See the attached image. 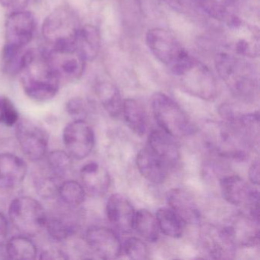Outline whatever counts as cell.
<instances>
[{
    "instance_id": "6da1fadb",
    "label": "cell",
    "mask_w": 260,
    "mask_h": 260,
    "mask_svg": "<svg viewBox=\"0 0 260 260\" xmlns=\"http://www.w3.org/2000/svg\"><path fill=\"white\" fill-rule=\"evenodd\" d=\"M207 147L217 156L244 160L258 139V118L242 116L237 121H208L203 130Z\"/></svg>"
},
{
    "instance_id": "7a4b0ae2",
    "label": "cell",
    "mask_w": 260,
    "mask_h": 260,
    "mask_svg": "<svg viewBox=\"0 0 260 260\" xmlns=\"http://www.w3.org/2000/svg\"><path fill=\"white\" fill-rule=\"evenodd\" d=\"M215 68L231 93L241 101L252 103L258 96L256 71L244 57L230 52L215 56Z\"/></svg>"
},
{
    "instance_id": "3957f363",
    "label": "cell",
    "mask_w": 260,
    "mask_h": 260,
    "mask_svg": "<svg viewBox=\"0 0 260 260\" xmlns=\"http://www.w3.org/2000/svg\"><path fill=\"white\" fill-rule=\"evenodd\" d=\"M24 92L36 102H47L57 95L60 80L50 64L45 51L31 50L19 74Z\"/></svg>"
},
{
    "instance_id": "277c9868",
    "label": "cell",
    "mask_w": 260,
    "mask_h": 260,
    "mask_svg": "<svg viewBox=\"0 0 260 260\" xmlns=\"http://www.w3.org/2000/svg\"><path fill=\"white\" fill-rule=\"evenodd\" d=\"M80 27L77 15L71 8L59 7L44 21L42 35L49 49H73L76 48V39Z\"/></svg>"
},
{
    "instance_id": "5b68a950",
    "label": "cell",
    "mask_w": 260,
    "mask_h": 260,
    "mask_svg": "<svg viewBox=\"0 0 260 260\" xmlns=\"http://www.w3.org/2000/svg\"><path fill=\"white\" fill-rule=\"evenodd\" d=\"M173 74L179 78L184 90L193 96L211 101L217 97L218 85L211 70L191 56Z\"/></svg>"
},
{
    "instance_id": "8992f818",
    "label": "cell",
    "mask_w": 260,
    "mask_h": 260,
    "mask_svg": "<svg viewBox=\"0 0 260 260\" xmlns=\"http://www.w3.org/2000/svg\"><path fill=\"white\" fill-rule=\"evenodd\" d=\"M152 109L159 127L173 138H185L196 131L185 111L166 94L158 92L153 95Z\"/></svg>"
},
{
    "instance_id": "52a82bcc",
    "label": "cell",
    "mask_w": 260,
    "mask_h": 260,
    "mask_svg": "<svg viewBox=\"0 0 260 260\" xmlns=\"http://www.w3.org/2000/svg\"><path fill=\"white\" fill-rule=\"evenodd\" d=\"M223 23L221 39L228 52L249 58L258 57L259 31L257 27L242 21L237 16Z\"/></svg>"
},
{
    "instance_id": "ba28073f",
    "label": "cell",
    "mask_w": 260,
    "mask_h": 260,
    "mask_svg": "<svg viewBox=\"0 0 260 260\" xmlns=\"http://www.w3.org/2000/svg\"><path fill=\"white\" fill-rule=\"evenodd\" d=\"M9 217L15 228L24 235L36 236L45 228L48 217L40 202L28 196L12 201Z\"/></svg>"
},
{
    "instance_id": "9c48e42d",
    "label": "cell",
    "mask_w": 260,
    "mask_h": 260,
    "mask_svg": "<svg viewBox=\"0 0 260 260\" xmlns=\"http://www.w3.org/2000/svg\"><path fill=\"white\" fill-rule=\"evenodd\" d=\"M146 42L153 55L170 68L172 73L190 56L176 38L164 28H154L149 30L146 36Z\"/></svg>"
},
{
    "instance_id": "30bf717a",
    "label": "cell",
    "mask_w": 260,
    "mask_h": 260,
    "mask_svg": "<svg viewBox=\"0 0 260 260\" xmlns=\"http://www.w3.org/2000/svg\"><path fill=\"white\" fill-rule=\"evenodd\" d=\"M16 135L21 150L28 159L33 161L43 159L49 141L43 127L31 120H19L16 124Z\"/></svg>"
},
{
    "instance_id": "8fae6325",
    "label": "cell",
    "mask_w": 260,
    "mask_h": 260,
    "mask_svg": "<svg viewBox=\"0 0 260 260\" xmlns=\"http://www.w3.org/2000/svg\"><path fill=\"white\" fill-rule=\"evenodd\" d=\"M63 141L73 159L87 157L95 144L93 130L84 120H74L63 129Z\"/></svg>"
},
{
    "instance_id": "7c38bea8",
    "label": "cell",
    "mask_w": 260,
    "mask_h": 260,
    "mask_svg": "<svg viewBox=\"0 0 260 260\" xmlns=\"http://www.w3.org/2000/svg\"><path fill=\"white\" fill-rule=\"evenodd\" d=\"M199 241L203 250L211 258L230 259L235 256L237 246L223 226L210 223L202 225Z\"/></svg>"
},
{
    "instance_id": "4fadbf2b",
    "label": "cell",
    "mask_w": 260,
    "mask_h": 260,
    "mask_svg": "<svg viewBox=\"0 0 260 260\" xmlns=\"http://www.w3.org/2000/svg\"><path fill=\"white\" fill-rule=\"evenodd\" d=\"M36 30V19L31 12L13 11L6 22L5 45L25 48L31 42Z\"/></svg>"
},
{
    "instance_id": "5bb4252c",
    "label": "cell",
    "mask_w": 260,
    "mask_h": 260,
    "mask_svg": "<svg viewBox=\"0 0 260 260\" xmlns=\"http://www.w3.org/2000/svg\"><path fill=\"white\" fill-rule=\"evenodd\" d=\"M44 51L60 80L74 81L79 80L84 73L86 60L77 48Z\"/></svg>"
},
{
    "instance_id": "9a60e30c",
    "label": "cell",
    "mask_w": 260,
    "mask_h": 260,
    "mask_svg": "<svg viewBox=\"0 0 260 260\" xmlns=\"http://www.w3.org/2000/svg\"><path fill=\"white\" fill-rule=\"evenodd\" d=\"M85 240L90 250L103 259L117 258L122 251L119 237L115 231L106 226L89 228L85 235Z\"/></svg>"
},
{
    "instance_id": "2e32d148",
    "label": "cell",
    "mask_w": 260,
    "mask_h": 260,
    "mask_svg": "<svg viewBox=\"0 0 260 260\" xmlns=\"http://www.w3.org/2000/svg\"><path fill=\"white\" fill-rule=\"evenodd\" d=\"M222 196L226 202L235 206H247L258 202V191L251 188L237 175H228L220 179Z\"/></svg>"
},
{
    "instance_id": "e0dca14e",
    "label": "cell",
    "mask_w": 260,
    "mask_h": 260,
    "mask_svg": "<svg viewBox=\"0 0 260 260\" xmlns=\"http://www.w3.org/2000/svg\"><path fill=\"white\" fill-rule=\"evenodd\" d=\"M223 226L226 228L237 247H252L258 243V222L249 215L237 214L231 217Z\"/></svg>"
},
{
    "instance_id": "ac0fdd59",
    "label": "cell",
    "mask_w": 260,
    "mask_h": 260,
    "mask_svg": "<svg viewBox=\"0 0 260 260\" xmlns=\"http://www.w3.org/2000/svg\"><path fill=\"white\" fill-rule=\"evenodd\" d=\"M135 211L131 202L120 194L110 196L106 205V214L109 222L123 234L134 229Z\"/></svg>"
},
{
    "instance_id": "d6986e66",
    "label": "cell",
    "mask_w": 260,
    "mask_h": 260,
    "mask_svg": "<svg viewBox=\"0 0 260 260\" xmlns=\"http://www.w3.org/2000/svg\"><path fill=\"white\" fill-rule=\"evenodd\" d=\"M136 162L141 175L149 182L154 184L162 183L172 169L148 145L140 150Z\"/></svg>"
},
{
    "instance_id": "ffe728a7",
    "label": "cell",
    "mask_w": 260,
    "mask_h": 260,
    "mask_svg": "<svg viewBox=\"0 0 260 260\" xmlns=\"http://www.w3.org/2000/svg\"><path fill=\"white\" fill-rule=\"evenodd\" d=\"M27 173L23 159L11 153H0V187L12 189L19 186Z\"/></svg>"
},
{
    "instance_id": "44dd1931",
    "label": "cell",
    "mask_w": 260,
    "mask_h": 260,
    "mask_svg": "<svg viewBox=\"0 0 260 260\" xmlns=\"http://www.w3.org/2000/svg\"><path fill=\"white\" fill-rule=\"evenodd\" d=\"M167 201L170 208L179 216L185 223L194 224L200 222L201 213L192 196L182 188H173L167 194Z\"/></svg>"
},
{
    "instance_id": "7402d4cb",
    "label": "cell",
    "mask_w": 260,
    "mask_h": 260,
    "mask_svg": "<svg viewBox=\"0 0 260 260\" xmlns=\"http://www.w3.org/2000/svg\"><path fill=\"white\" fill-rule=\"evenodd\" d=\"M82 185L86 192L95 197L104 196L110 186V176L104 167L90 162L80 170Z\"/></svg>"
},
{
    "instance_id": "603a6c76",
    "label": "cell",
    "mask_w": 260,
    "mask_h": 260,
    "mask_svg": "<svg viewBox=\"0 0 260 260\" xmlns=\"http://www.w3.org/2000/svg\"><path fill=\"white\" fill-rule=\"evenodd\" d=\"M147 145L171 168L176 167L180 159L179 146L175 141L174 138L162 129H155L150 132Z\"/></svg>"
},
{
    "instance_id": "cb8c5ba5",
    "label": "cell",
    "mask_w": 260,
    "mask_h": 260,
    "mask_svg": "<svg viewBox=\"0 0 260 260\" xmlns=\"http://www.w3.org/2000/svg\"><path fill=\"white\" fill-rule=\"evenodd\" d=\"M101 47L100 31L93 25L80 27L76 39V48L86 61L93 60L98 55Z\"/></svg>"
},
{
    "instance_id": "d4e9b609",
    "label": "cell",
    "mask_w": 260,
    "mask_h": 260,
    "mask_svg": "<svg viewBox=\"0 0 260 260\" xmlns=\"http://www.w3.org/2000/svg\"><path fill=\"white\" fill-rule=\"evenodd\" d=\"M121 113L127 125L138 136H143L148 128V116L143 105L133 99L123 102Z\"/></svg>"
},
{
    "instance_id": "484cf974",
    "label": "cell",
    "mask_w": 260,
    "mask_h": 260,
    "mask_svg": "<svg viewBox=\"0 0 260 260\" xmlns=\"http://www.w3.org/2000/svg\"><path fill=\"white\" fill-rule=\"evenodd\" d=\"M97 96L105 110L112 118H118L122 111L123 101L118 88L110 82H100L95 88Z\"/></svg>"
},
{
    "instance_id": "4316f807",
    "label": "cell",
    "mask_w": 260,
    "mask_h": 260,
    "mask_svg": "<svg viewBox=\"0 0 260 260\" xmlns=\"http://www.w3.org/2000/svg\"><path fill=\"white\" fill-rule=\"evenodd\" d=\"M210 17L224 22L235 16L234 0H191Z\"/></svg>"
},
{
    "instance_id": "83f0119b",
    "label": "cell",
    "mask_w": 260,
    "mask_h": 260,
    "mask_svg": "<svg viewBox=\"0 0 260 260\" xmlns=\"http://www.w3.org/2000/svg\"><path fill=\"white\" fill-rule=\"evenodd\" d=\"M31 50L16 48L4 45L1 57V68L7 75L16 76L20 74L26 63Z\"/></svg>"
},
{
    "instance_id": "f1b7e54d",
    "label": "cell",
    "mask_w": 260,
    "mask_h": 260,
    "mask_svg": "<svg viewBox=\"0 0 260 260\" xmlns=\"http://www.w3.org/2000/svg\"><path fill=\"white\" fill-rule=\"evenodd\" d=\"M156 218L159 230L165 235L173 238H179L183 235L186 223L171 208H159Z\"/></svg>"
},
{
    "instance_id": "f546056e",
    "label": "cell",
    "mask_w": 260,
    "mask_h": 260,
    "mask_svg": "<svg viewBox=\"0 0 260 260\" xmlns=\"http://www.w3.org/2000/svg\"><path fill=\"white\" fill-rule=\"evenodd\" d=\"M9 258L19 260H33L37 258V248L28 237L16 236L12 237L6 245Z\"/></svg>"
},
{
    "instance_id": "4dcf8cb0",
    "label": "cell",
    "mask_w": 260,
    "mask_h": 260,
    "mask_svg": "<svg viewBox=\"0 0 260 260\" xmlns=\"http://www.w3.org/2000/svg\"><path fill=\"white\" fill-rule=\"evenodd\" d=\"M134 229L147 241L156 242L159 238V228L156 217L150 211L141 209L135 213Z\"/></svg>"
},
{
    "instance_id": "1f68e13d",
    "label": "cell",
    "mask_w": 260,
    "mask_h": 260,
    "mask_svg": "<svg viewBox=\"0 0 260 260\" xmlns=\"http://www.w3.org/2000/svg\"><path fill=\"white\" fill-rule=\"evenodd\" d=\"M57 194L65 205L77 208L84 202L86 192L80 182L68 180L60 184Z\"/></svg>"
},
{
    "instance_id": "d6a6232c",
    "label": "cell",
    "mask_w": 260,
    "mask_h": 260,
    "mask_svg": "<svg viewBox=\"0 0 260 260\" xmlns=\"http://www.w3.org/2000/svg\"><path fill=\"white\" fill-rule=\"evenodd\" d=\"M45 228L51 238L57 241L67 240L77 231L76 223L60 217L47 218Z\"/></svg>"
},
{
    "instance_id": "836d02e7",
    "label": "cell",
    "mask_w": 260,
    "mask_h": 260,
    "mask_svg": "<svg viewBox=\"0 0 260 260\" xmlns=\"http://www.w3.org/2000/svg\"><path fill=\"white\" fill-rule=\"evenodd\" d=\"M73 158L63 150H54L47 156L48 168L54 176L61 179L72 167Z\"/></svg>"
},
{
    "instance_id": "e575fe53",
    "label": "cell",
    "mask_w": 260,
    "mask_h": 260,
    "mask_svg": "<svg viewBox=\"0 0 260 260\" xmlns=\"http://www.w3.org/2000/svg\"><path fill=\"white\" fill-rule=\"evenodd\" d=\"M124 253L132 259H147L149 258V249L146 243L136 237H131L124 244Z\"/></svg>"
},
{
    "instance_id": "d590c367",
    "label": "cell",
    "mask_w": 260,
    "mask_h": 260,
    "mask_svg": "<svg viewBox=\"0 0 260 260\" xmlns=\"http://www.w3.org/2000/svg\"><path fill=\"white\" fill-rule=\"evenodd\" d=\"M60 178L57 176H48L42 177L37 180V189L39 194L45 198H51L55 194H58L59 185L57 180Z\"/></svg>"
},
{
    "instance_id": "8d00e7d4",
    "label": "cell",
    "mask_w": 260,
    "mask_h": 260,
    "mask_svg": "<svg viewBox=\"0 0 260 260\" xmlns=\"http://www.w3.org/2000/svg\"><path fill=\"white\" fill-rule=\"evenodd\" d=\"M89 104L81 98H73L68 102L67 110L74 120H84L89 112Z\"/></svg>"
},
{
    "instance_id": "74e56055",
    "label": "cell",
    "mask_w": 260,
    "mask_h": 260,
    "mask_svg": "<svg viewBox=\"0 0 260 260\" xmlns=\"http://www.w3.org/2000/svg\"><path fill=\"white\" fill-rule=\"evenodd\" d=\"M19 121V114L13 102L7 97L4 96L2 122L8 127H13L16 125Z\"/></svg>"
},
{
    "instance_id": "f35d334b",
    "label": "cell",
    "mask_w": 260,
    "mask_h": 260,
    "mask_svg": "<svg viewBox=\"0 0 260 260\" xmlns=\"http://www.w3.org/2000/svg\"><path fill=\"white\" fill-rule=\"evenodd\" d=\"M162 1L170 8L179 13H187L193 5L191 0H162Z\"/></svg>"
},
{
    "instance_id": "ab89813d",
    "label": "cell",
    "mask_w": 260,
    "mask_h": 260,
    "mask_svg": "<svg viewBox=\"0 0 260 260\" xmlns=\"http://www.w3.org/2000/svg\"><path fill=\"white\" fill-rule=\"evenodd\" d=\"M29 0H0V4L4 8L18 11L22 10L28 5Z\"/></svg>"
},
{
    "instance_id": "60d3db41",
    "label": "cell",
    "mask_w": 260,
    "mask_h": 260,
    "mask_svg": "<svg viewBox=\"0 0 260 260\" xmlns=\"http://www.w3.org/2000/svg\"><path fill=\"white\" fill-rule=\"evenodd\" d=\"M41 259H67V256L64 252L59 249H48L44 251L40 256Z\"/></svg>"
},
{
    "instance_id": "b9f144b4",
    "label": "cell",
    "mask_w": 260,
    "mask_h": 260,
    "mask_svg": "<svg viewBox=\"0 0 260 260\" xmlns=\"http://www.w3.org/2000/svg\"><path fill=\"white\" fill-rule=\"evenodd\" d=\"M249 180L254 185H258L259 183V164L258 159H256L251 164L249 170Z\"/></svg>"
},
{
    "instance_id": "7bdbcfd3",
    "label": "cell",
    "mask_w": 260,
    "mask_h": 260,
    "mask_svg": "<svg viewBox=\"0 0 260 260\" xmlns=\"http://www.w3.org/2000/svg\"><path fill=\"white\" fill-rule=\"evenodd\" d=\"M8 236V222L4 214L0 212V246L5 244Z\"/></svg>"
},
{
    "instance_id": "ee69618b",
    "label": "cell",
    "mask_w": 260,
    "mask_h": 260,
    "mask_svg": "<svg viewBox=\"0 0 260 260\" xmlns=\"http://www.w3.org/2000/svg\"><path fill=\"white\" fill-rule=\"evenodd\" d=\"M3 111H4V96L0 97V122H2Z\"/></svg>"
}]
</instances>
